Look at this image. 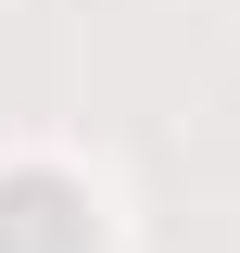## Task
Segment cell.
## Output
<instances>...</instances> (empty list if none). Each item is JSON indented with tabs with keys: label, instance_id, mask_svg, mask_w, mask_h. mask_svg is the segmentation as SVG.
<instances>
[{
	"label": "cell",
	"instance_id": "1",
	"mask_svg": "<svg viewBox=\"0 0 240 253\" xmlns=\"http://www.w3.org/2000/svg\"><path fill=\"white\" fill-rule=\"evenodd\" d=\"M0 253H89V203L63 177H0Z\"/></svg>",
	"mask_w": 240,
	"mask_h": 253
}]
</instances>
